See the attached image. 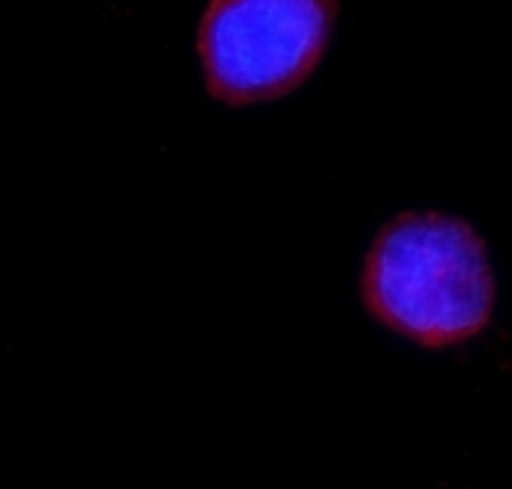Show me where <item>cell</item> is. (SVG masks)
Instances as JSON below:
<instances>
[{"label": "cell", "instance_id": "obj_1", "mask_svg": "<svg viewBox=\"0 0 512 489\" xmlns=\"http://www.w3.org/2000/svg\"><path fill=\"white\" fill-rule=\"evenodd\" d=\"M360 299L375 323L425 349L460 346L495 311L486 241L460 217L404 211L369 246Z\"/></svg>", "mask_w": 512, "mask_h": 489}, {"label": "cell", "instance_id": "obj_2", "mask_svg": "<svg viewBox=\"0 0 512 489\" xmlns=\"http://www.w3.org/2000/svg\"><path fill=\"white\" fill-rule=\"evenodd\" d=\"M340 0H208L197 30L205 88L226 106L270 103L311 80Z\"/></svg>", "mask_w": 512, "mask_h": 489}]
</instances>
